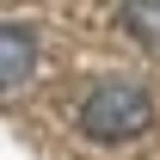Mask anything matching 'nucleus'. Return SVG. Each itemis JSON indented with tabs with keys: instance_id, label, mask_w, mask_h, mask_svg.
<instances>
[{
	"instance_id": "nucleus-1",
	"label": "nucleus",
	"mask_w": 160,
	"mask_h": 160,
	"mask_svg": "<svg viewBox=\"0 0 160 160\" xmlns=\"http://www.w3.org/2000/svg\"><path fill=\"white\" fill-rule=\"evenodd\" d=\"M80 129L92 142H136L154 129V99L136 80H99L80 105Z\"/></svg>"
},
{
	"instance_id": "nucleus-2",
	"label": "nucleus",
	"mask_w": 160,
	"mask_h": 160,
	"mask_svg": "<svg viewBox=\"0 0 160 160\" xmlns=\"http://www.w3.org/2000/svg\"><path fill=\"white\" fill-rule=\"evenodd\" d=\"M31 68H37V31H31V25H6V19H0V92L25 86Z\"/></svg>"
},
{
	"instance_id": "nucleus-3",
	"label": "nucleus",
	"mask_w": 160,
	"mask_h": 160,
	"mask_svg": "<svg viewBox=\"0 0 160 160\" xmlns=\"http://www.w3.org/2000/svg\"><path fill=\"white\" fill-rule=\"evenodd\" d=\"M123 31L142 49H160V0H123Z\"/></svg>"
}]
</instances>
